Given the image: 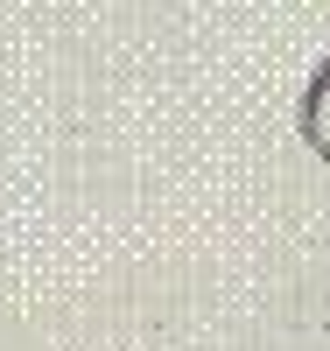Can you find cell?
<instances>
[{
	"mask_svg": "<svg viewBox=\"0 0 330 351\" xmlns=\"http://www.w3.org/2000/svg\"><path fill=\"white\" fill-rule=\"evenodd\" d=\"M309 141L330 155V71L316 77V92H309Z\"/></svg>",
	"mask_w": 330,
	"mask_h": 351,
	"instance_id": "cell-1",
	"label": "cell"
}]
</instances>
